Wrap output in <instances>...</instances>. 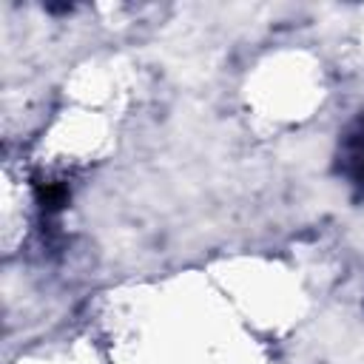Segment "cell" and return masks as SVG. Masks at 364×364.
Returning <instances> with one entry per match:
<instances>
[{
  "instance_id": "cell-1",
  "label": "cell",
  "mask_w": 364,
  "mask_h": 364,
  "mask_svg": "<svg viewBox=\"0 0 364 364\" xmlns=\"http://www.w3.org/2000/svg\"><path fill=\"white\" fill-rule=\"evenodd\" d=\"M333 168L355 193H364V111L344 125L336 145Z\"/></svg>"
}]
</instances>
